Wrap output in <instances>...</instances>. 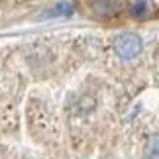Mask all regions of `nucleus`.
<instances>
[{"mask_svg": "<svg viewBox=\"0 0 159 159\" xmlns=\"http://www.w3.org/2000/svg\"><path fill=\"white\" fill-rule=\"evenodd\" d=\"M112 47L120 59H136L143 49V41L134 32H120L118 35H114Z\"/></svg>", "mask_w": 159, "mask_h": 159, "instance_id": "1", "label": "nucleus"}, {"mask_svg": "<svg viewBox=\"0 0 159 159\" xmlns=\"http://www.w3.org/2000/svg\"><path fill=\"white\" fill-rule=\"evenodd\" d=\"M93 10L100 18H112L122 10V0H94Z\"/></svg>", "mask_w": 159, "mask_h": 159, "instance_id": "2", "label": "nucleus"}, {"mask_svg": "<svg viewBox=\"0 0 159 159\" xmlns=\"http://www.w3.org/2000/svg\"><path fill=\"white\" fill-rule=\"evenodd\" d=\"M153 14V2L151 0H134L130 4V16L138 18V20H143V18H149Z\"/></svg>", "mask_w": 159, "mask_h": 159, "instance_id": "3", "label": "nucleus"}, {"mask_svg": "<svg viewBox=\"0 0 159 159\" xmlns=\"http://www.w3.org/2000/svg\"><path fill=\"white\" fill-rule=\"evenodd\" d=\"M73 14V6L69 2H59L53 8H49L47 12H43V18H55V16H71Z\"/></svg>", "mask_w": 159, "mask_h": 159, "instance_id": "4", "label": "nucleus"}, {"mask_svg": "<svg viewBox=\"0 0 159 159\" xmlns=\"http://www.w3.org/2000/svg\"><path fill=\"white\" fill-rule=\"evenodd\" d=\"M148 157L149 159H159V132L153 134L148 139Z\"/></svg>", "mask_w": 159, "mask_h": 159, "instance_id": "5", "label": "nucleus"}]
</instances>
